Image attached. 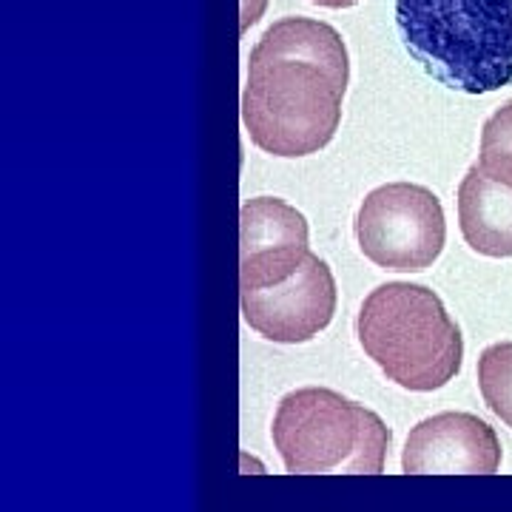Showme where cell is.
<instances>
[{"mask_svg":"<svg viewBox=\"0 0 512 512\" xmlns=\"http://www.w3.org/2000/svg\"><path fill=\"white\" fill-rule=\"evenodd\" d=\"M350 60L342 35L311 18H282L248 57L242 123L256 148L308 157L336 137Z\"/></svg>","mask_w":512,"mask_h":512,"instance_id":"6da1fadb","label":"cell"},{"mask_svg":"<svg viewBox=\"0 0 512 512\" xmlns=\"http://www.w3.org/2000/svg\"><path fill=\"white\" fill-rule=\"evenodd\" d=\"M396 29L421 69L453 92L512 86V0H396Z\"/></svg>","mask_w":512,"mask_h":512,"instance_id":"7a4b0ae2","label":"cell"},{"mask_svg":"<svg viewBox=\"0 0 512 512\" xmlns=\"http://www.w3.org/2000/svg\"><path fill=\"white\" fill-rule=\"evenodd\" d=\"M356 336L384 376L413 393L450 384L464 359L461 330L439 296L410 282L370 293L356 316Z\"/></svg>","mask_w":512,"mask_h":512,"instance_id":"3957f363","label":"cell"},{"mask_svg":"<svg viewBox=\"0 0 512 512\" xmlns=\"http://www.w3.org/2000/svg\"><path fill=\"white\" fill-rule=\"evenodd\" d=\"M271 433L288 473L376 476L390 447V430L373 410L328 387L288 393L276 407Z\"/></svg>","mask_w":512,"mask_h":512,"instance_id":"277c9868","label":"cell"},{"mask_svg":"<svg viewBox=\"0 0 512 512\" xmlns=\"http://www.w3.org/2000/svg\"><path fill=\"white\" fill-rule=\"evenodd\" d=\"M362 254L384 271L416 274L444 251L447 222L439 197L413 183H390L370 191L356 214Z\"/></svg>","mask_w":512,"mask_h":512,"instance_id":"5b68a950","label":"cell"},{"mask_svg":"<svg viewBox=\"0 0 512 512\" xmlns=\"http://www.w3.org/2000/svg\"><path fill=\"white\" fill-rule=\"evenodd\" d=\"M242 316L251 328L279 345L311 342L336 313V279L328 262L308 256L299 271L271 288L242 291Z\"/></svg>","mask_w":512,"mask_h":512,"instance_id":"8992f818","label":"cell"},{"mask_svg":"<svg viewBox=\"0 0 512 512\" xmlns=\"http://www.w3.org/2000/svg\"><path fill=\"white\" fill-rule=\"evenodd\" d=\"M308 220L279 197H256L239 211L242 291L271 288L299 271L311 256Z\"/></svg>","mask_w":512,"mask_h":512,"instance_id":"52a82bcc","label":"cell"},{"mask_svg":"<svg viewBox=\"0 0 512 512\" xmlns=\"http://www.w3.org/2000/svg\"><path fill=\"white\" fill-rule=\"evenodd\" d=\"M501 441L473 413H439L419 421L404 444V473H481L501 467Z\"/></svg>","mask_w":512,"mask_h":512,"instance_id":"ba28073f","label":"cell"},{"mask_svg":"<svg viewBox=\"0 0 512 512\" xmlns=\"http://www.w3.org/2000/svg\"><path fill=\"white\" fill-rule=\"evenodd\" d=\"M458 225L476 254L512 256V185L473 165L458 185Z\"/></svg>","mask_w":512,"mask_h":512,"instance_id":"9c48e42d","label":"cell"},{"mask_svg":"<svg viewBox=\"0 0 512 512\" xmlns=\"http://www.w3.org/2000/svg\"><path fill=\"white\" fill-rule=\"evenodd\" d=\"M478 387L484 404L512 427V342L490 345L478 356Z\"/></svg>","mask_w":512,"mask_h":512,"instance_id":"30bf717a","label":"cell"},{"mask_svg":"<svg viewBox=\"0 0 512 512\" xmlns=\"http://www.w3.org/2000/svg\"><path fill=\"white\" fill-rule=\"evenodd\" d=\"M478 168L487 177L512 185V100H507L481 128Z\"/></svg>","mask_w":512,"mask_h":512,"instance_id":"8fae6325","label":"cell"},{"mask_svg":"<svg viewBox=\"0 0 512 512\" xmlns=\"http://www.w3.org/2000/svg\"><path fill=\"white\" fill-rule=\"evenodd\" d=\"M311 3L328 6V9H350V6H356L359 0H311Z\"/></svg>","mask_w":512,"mask_h":512,"instance_id":"7c38bea8","label":"cell"}]
</instances>
